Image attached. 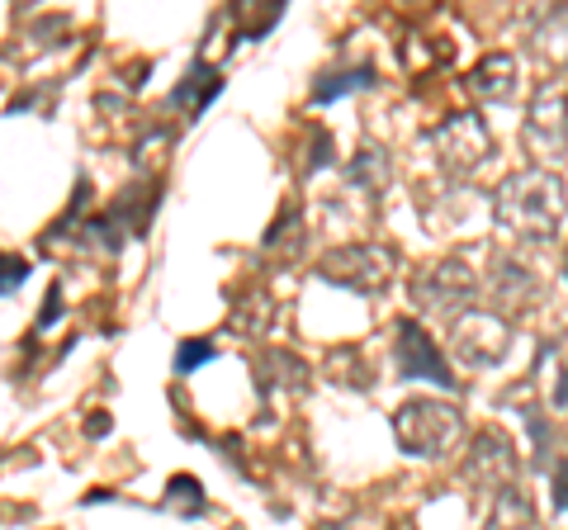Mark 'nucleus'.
Here are the masks:
<instances>
[{
	"label": "nucleus",
	"instance_id": "obj_1",
	"mask_svg": "<svg viewBox=\"0 0 568 530\" xmlns=\"http://www.w3.org/2000/svg\"><path fill=\"white\" fill-rule=\"evenodd\" d=\"M497 223L521 242H549L564 223L559 175H549L540 166H526L517 175H507L503 190H497Z\"/></svg>",
	"mask_w": 568,
	"mask_h": 530
},
{
	"label": "nucleus",
	"instance_id": "obj_10",
	"mask_svg": "<svg viewBox=\"0 0 568 530\" xmlns=\"http://www.w3.org/2000/svg\"><path fill=\"white\" fill-rule=\"evenodd\" d=\"M223 91V81H219V72H213V67L209 62H194L190 67V72L181 77V85H175V91H171V104H175V110H181V114H190V119H200L204 110H209V100L213 95H219Z\"/></svg>",
	"mask_w": 568,
	"mask_h": 530
},
{
	"label": "nucleus",
	"instance_id": "obj_11",
	"mask_svg": "<svg viewBox=\"0 0 568 530\" xmlns=\"http://www.w3.org/2000/svg\"><path fill=\"white\" fill-rule=\"evenodd\" d=\"M469 91H474V100H507L517 91V62H511L507 52H493V58H484L474 67Z\"/></svg>",
	"mask_w": 568,
	"mask_h": 530
},
{
	"label": "nucleus",
	"instance_id": "obj_2",
	"mask_svg": "<svg viewBox=\"0 0 568 530\" xmlns=\"http://www.w3.org/2000/svg\"><path fill=\"white\" fill-rule=\"evenodd\" d=\"M394 440H398L403 455L436 459L459 440V412L446 408V402H426V398L403 402L394 412Z\"/></svg>",
	"mask_w": 568,
	"mask_h": 530
},
{
	"label": "nucleus",
	"instance_id": "obj_12",
	"mask_svg": "<svg viewBox=\"0 0 568 530\" xmlns=\"http://www.w3.org/2000/svg\"><path fill=\"white\" fill-rule=\"evenodd\" d=\"M351 181L361 190H369V194H379L388 185V156L379 147H361L355 162H351Z\"/></svg>",
	"mask_w": 568,
	"mask_h": 530
},
{
	"label": "nucleus",
	"instance_id": "obj_7",
	"mask_svg": "<svg viewBox=\"0 0 568 530\" xmlns=\"http://www.w3.org/2000/svg\"><path fill=\"white\" fill-rule=\"evenodd\" d=\"M507 346H511V327L497 313H465L455 323V356L478 365V369L503 360Z\"/></svg>",
	"mask_w": 568,
	"mask_h": 530
},
{
	"label": "nucleus",
	"instance_id": "obj_15",
	"mask_svg": "<svg viewBox=\"0 0 568 530\" xmlns=\"http://www.w3.org/2000/svg\"><path fill=\"white\" fill-rule=\"evenodd\" d=\"M166 498H181V507H185V517H194L204 502H200V483L194 479H175L171 488H166Z\"/></svg>",
	"mask_w": 568,
	"mask_h": 530
},
{
	"label": "nucleus",
	"instance_id": "obj_5",
	"mask_svg": "<svg viewBox=\"0 0 568 530\" xmlns=\"http://www.w3.org/2000/svg\"><path fill=\"white\" fill-rule=\"evenodd\" d=\"M394 360H398V379H422V384H436V388H450L455 394V375H450V365L440 360V350L432 346V337L413 323V317H403L398 332H394Z\"/></svg>",
	"mask_w": 568,
	"mask_h": 530
},
{
	"label": "nucleus",
	"instance_id": "obj_4",
	"mask_svg": "<svg viewBox=\"0 0 568 530\" xmlns=\"http://www.w3.org/2000/svg\"><path fill=\"white\" fill-rule=\"evenodd\" d=\"M413 298L426 313H446L465 317V304L474 298V271L465 261H436L413 279Z\"/></svg>",
	"mask_w": 568,
	"mask_h": 530
},
{
	"label": "nucleus",
	"instance_id": "obj_13",
	"mask_svg": "<svg viewBox=\"0 0 568 530\" xmlns=\"http://www.w3.org/2000/svg\"><path fill=\"white\" fill-rule=\"evenodd\" d=\"M369 81H375V72H369V67H361V72L327 77V81H317L313 100H317V104H332V100H342V95H351V91H361V85H369Z\"/></svg>",
	"mask_w": 568,
	"mask_h": 530
},
{
	"label": "nucleus",
	"instance_id": "obj_17",
	"mask_svg": "<svg viewBox=\"0 0 568 530\" xmlns=\"http://www.w3.org/2000/svg\"><path fill=\"white\" fill-rule=\"evenodd\" d=\"M564 271H568V261H564Z\"/></svg>",
	"mask_w": 568,
	"mask_h": 530
},
{
	"label": "nucleus",
	"instance_id": "obj_16",
	"mask_svg": "<svg viewBox=\"0 0 568 530\" xmlns=\"http://www.w3.org/2000/svg\"><path fill=\"white\" fill-rule=\"evenodd\" d=\"M6 271H10V275H6V294H14V285H24L29 265H24V261H10V265H6Z\"/></svg>",
	"mask_w": 568,
	"mask_h": 530
},
{
	"label": "nucleus",
	"instance_id": "obj_3",
	"mask_svg": "<svg viewBox=\"0 0 568 530\" xmlns=\"http://www.w3.org/2000/svg\"><path fill=\"white\" fill-rule=\"evenodd\" d=\"M317 275L332 279V285L342 289H361V294H375L388 285V275H394V252H384V246H336V252L323 256L317 265Z\"/></svg>",
	"mask_w": 568,
	"mask_h": 530
},
{
	"label": "nucleus",
	"instance_id": "obj_9",
	"mask_svg": "<svg viewBox=\"0 0 568 530\" xmlns=\"http://www.w3.org/2000/svg\"><path fill=\"white\" fill-rule=\"evenodd\" d=\"M469 479L484 483V488H507L511 479H517V450L493 431L478 436L474 450H469Z\"/></svg>",
	"mask_w": 568,
	"mask_h": 530
},
{
	"label": "nucleus",
	"instance_id": "obj_14",
	"mask_svg": "<svg viewBox=\"0 0 568 530\" xmlns=\"http://www.w3.org/2000/svg\"><path fill=\"white\" fill-rule=\"evenodd\" d=\"M209 356H213V342H185L181 350H175V369L190 375V369L200 365V360H209Z\"/></svg>",
	"mask_w": 568,
	"mask_h": 530
},
{
	"label": "nucleus",
	"instance_id": "obj_8",
	"mask_svg": "<svg viewBox=\"0 0 568 530\" xmlns=\"http://www.w3.org/2000/svg\"><path fill=\"white\" fill-rule=\"evenodd\" d=\"M526 147L536 156H564L568 147V95L564 91H545L536 95V104H530V119H526Z\"/></svg>",
	"mask_w": 568,
	"mask_h": 530
},
{
	"label": "nucleus",
	"instance_id": "obj_6",
	"mask_svg": "<svg viewBox=\"0 0 568 530\" xmlns=\"http://www.w3.org/2000/svg\"><path fill=\"white\" fill-rule=\"evenodd\" d=\"M436 152H440V166L455 171V175H469L488 162V129L478 123V114H455L450 123H440L436 133Z\"/></svg>",
	"mask_w": 568,
	"mask_h": 530
}]
</instances>
